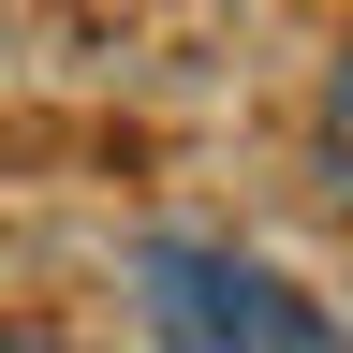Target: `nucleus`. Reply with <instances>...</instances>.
<instances>
[{"mask_svg": "<svg viewBox=\"0 0 353 353\" xmlns=\"http://www.w3.org/2000/svg\"><path fill=\"white\" fill-rule=\"evenodd\" d=\"M132 309L162 353H353L280 265H250L221 236H132Z\"/></svg>", "mask_w": 353, "mask_h": 353, "instance_id": "obj_1", "label": "nucleus"}, {"mask_svg": "<svg viewBox=\"0 0 353 353\" xmlns=\"http://www.w3.org/2000/svg\"><path fill=\"white\" fill-rule=\"evenodd\" d=\"M324 176L353 192V44H339V74H324Z\"/></svg>", "mask_w": 353, "mask_h": 353, "instance_id": "obj_2", "label": "nucleus"}, {"mask_svg": "<svg viewBox=\"0 0 353 353\" xmlns=\"http://www.w3.org/2000/svg\"><path fill=\"white\" fill-rule=\"evenodd\" d=\"M0 353H74V339H0Z\"/></svg>", "mask_w": 353, "mask_h": 353, "instance_id": "obj_3", "label": "nucleus"}]
</instances>
